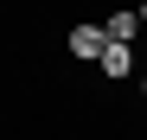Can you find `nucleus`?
<instances>
[{"mask_svg": "<svg viewBox=\"0 0 147 140\" xmlns=\"http://www.w3.org/2000/svg\"><path fill=\"white\" fill-rule=\"evenodd\" d=\"M109 32L102 26H77V32H70V57H90V64H102V51H109Z\"/></svg>", "mask_w": 147, "mask_h": 140, "instance_id": "nucleus-1", "label": "nucleus"}, {"mask_svg": "<svg viewBox=\"0 0 147 140\" xmlns=\"http://www.w3.org/2000/svg\"><path fill=\"white\" fill-rule=\"evenodd\" d=\"M102 32H109L115 45H134V32H141V13H109V19H102Z\"/></svg>", "mask_w": 147, "mask_h": 140, "instance_id": "nucleus-2", "label": "nucleus"}, {"mask_svg": "<svg viewBox=\"0 0 147 140\" xmlns=\"http://www.w3.org/2000/svg\"><path fill=\"white\" fill-rule=\"evenodd\" d=\"M134 70V45H109L102 51V77H128Z\"/></svg>", "mask_w": 147, "mask_h": 140, "instance_id": "nucleus-3", "label": "nucleus"}, {"mask_svg": "<svg viewBox=\"0 0 147 140\" xmlns=\"http://www.w3.org/2000/svg\"><path fill=\"white\" fill-rule=\"evenodd\" d=\"M141 26H147V0H141Z\"/></svg>", "mask_w": 147, "mask_h": 140, "instance_id": "nucleus-4", "label": "nucleus"}]
</instances>
